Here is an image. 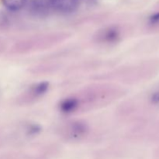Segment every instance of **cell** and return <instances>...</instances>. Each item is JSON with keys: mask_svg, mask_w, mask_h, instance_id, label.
<instances>
[{"mask_svg": "<svg viewBox=\"0 0 159 159\" xmlns=\"http://www.w3.org/2000/svg\"><path fill=\"white\" fill-rule=\"evenodd\" d=\"M151 101L154 104H159V89L152 93L151 96Z\"/></svg>", "mask_w": 159, "mask_h": 159, "instance_id": "10", "label": "cell"}, {"mask_svg": "<svg viewBox=\"0 0 159 159\" xmlns=\"http://www.w3.org/2000/svg\"><path fill=\"white\" fill-rule=\"evenodd\" d=\"M124 94V89L114 84H96L62 99L59 109L65 113L94 110L114 102Z\"/></svg>", "mask_w": 159, "mask_h": 159, "instance_id": "1", "label": "cell"}, {"mask_svg": "<svg viewBox=\"0 0 159 159\" xmlns=\"http://www.w3.org/2000/svg\"><path fill=\"white\" fill-rule=\"evenodd\" d=\"M30 7L37 15H43L52 9V0H31Z\"/></svg>", "mask_w": 159, "mask_h": 159, "instance_id": "8", "label": "cell"}, {"mask_svg": "<svg viewBox=\"0 0 159 159\" xmlns=\"http://www.w3.org/2000/svg\"><path fill=\"white\" fill-rule=\"evenodd\" d=\"M5 7L10 11H19L23 9L27 0H2Z\"/></svg>", "mask_w": 159, "mask_h": 159, "instance_id": "9", "label": "cell"}, {"mask_svg": "<svg viewBox=\"0 0 159 159\" xmlns=\"http://www.w3.org/2000/svg\"><path fill=\"white\" fill-rule=\"evenodd\" d=\"M148 67L144 65H135L133 67L125 68L116 73V76L124 82H132L141 80L147 75L146 70Z\"/></svg>", "mask_w": 159, "mask_h": 159, "instance_id": "5", "label": "cell"}, {"mask_svg": "<svg viewBox=\"0 0 159 159\" xmlns=\"http://www.w3.org/2000/svg\"><path fill=\"white\" fill-rule=\"evenodd\" d=\"M5 49H6V43L2 39L0 38V54L5 51Z\"/></svg>", "mask_w": 159, "mask_h": 159, "instance_id": "11", "label": "cell"}, {"mask_svg": "<svg viewBox=\"0 0 159 159\" xmlns=\"http://www.w3.org/2000/svg\"><path fill=\"white\" fill-rule=\"evenodd\" d=\"M79 2V0H52V9L60 13H71L77 9Z\"/></svg>", "mask_w": 159, "mask_h": 159, "instance_id": "7", "label": "cell"}, {"mask_svg": "<svg viewBox=\"0 0 159 159\" xmlns=\"http://www.w3.org/2000/svg\"><path fill=\"white\" fill-rule=\"evenodd\" d=\"M89 131V127L82 121H72L67 124L62 130L64 136L68 139H81Z\"/></svg>", "mask_w": 159, "mask_h": 159, "instance_id": "6", "label": "cell"}, {"mask_svg": "<svg viewBox=\"0 0 159 159\" xmlns=\"http://www.w3.org/2000/svg\"><path fill=\"white\" fill-rule=\"evenodd\" d=\"M68 37V34L63 32L40 34L26 37L13 45L12 54H26L49 49L65 41Z\"/></svg>", "mask_w": 159, "mask_h": 159, "instance_id": "2", "label": "cell"}, {"mask_svg": "<svg viewBox=\"0 0 159 159\" xmlns=\"http://www.w3.org/2000/svg\"><path fill=\"white\" fill-rule=\"evenodd\" d=\"M49 89V83L47 82H41L36 83L29 87L19 98L20 104H31L36 102L37 99L44 96Z\"/></svg>", "mask_w": 159, "mask_h": 159, "instance_id": "4", "label": "cell"}, {"mask_svg": "<svg viewBox=\"0 0 159 159\" xmlns=\"http://www.w3.org/2000/svg\"><path fill=\"white\" fill-rule=\"evenodd\" d=\"M124 34L118 26H110L104 27L96 32L94 40L99 44L111 45L118 43L122 39Z\"/></svg>", "mask_w": 159, "mask_h": 159, "instance_id": "3", "label": "cell"}]
</instances>
